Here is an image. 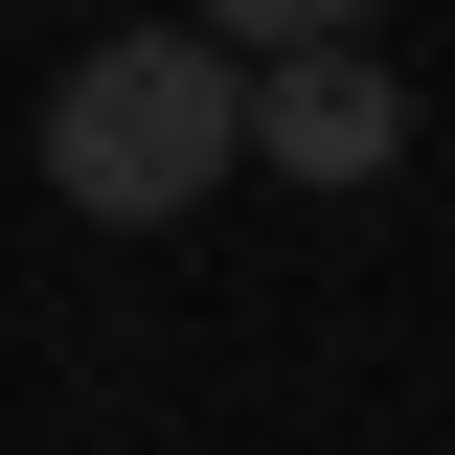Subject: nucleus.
Instances as JSON below:
<instances>
[{"label": "nucleus", "instance_id": "f257e3e1", "mask_svg": "<svg viewBox=\"0 0 455 455\" xmlns=\"http://www.w3.org/2000/svg\"><path fill=\"white\" fill-rule=\"evenodd\" d=\"M228 160H251V46H205V23L68 46V92H46V182H68V228H182Z\"/></svg>", "mask_w": 455, "mask_h": 455}, {"label": "nucleus", "instance_id": "f03ea898", "mask_svg": "<svg viewBox=\"0 0 455 455\" xmlns=\"http://www.w3.org/2000/svg\"><path fill=\"white\" fill-rule=\"evenodd\" d=\"M251 160H274V182H387L410 160L387 46H364V23H341V46H251Z\"/></svg>", "mask_w": 455, "mask_h": 455}, {"label": "nucleus", "instance_id": "7ed1b4c3", "mask_svg": "<svg viewBox=\"0 0 455 455\" xmlns=\"http://www.w3.org/2000/svg\"><path fill=\"white\" fill-rule=\"evenodd\" d=\"M205 46H341V23H387V0H182Z\"/></svg>", "mask_w": 455, "mask_h": 455}]
</instances>
